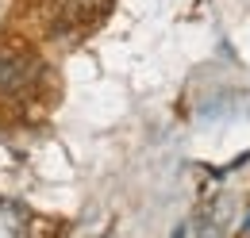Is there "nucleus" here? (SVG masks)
Masks as SVG:
<instances>
[{"label":"nucleus","mask_w":250,"mask_h":238,"mask_svg":"<svg viewBox=\"0 0 250 238\" xmlns=\"http://www.w3.org/2000/svg\"><path fill=\"white\" fill-rule=\"evenodd\" d=\"M35 61L23 54H12V50H0V89L4 92H20L35 81Z\"/></svg>","instance_id":"1"}]
</instances>
